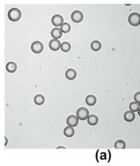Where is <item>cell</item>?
<instances>
[{
  "label": "cell",
  "mask_w": 140,
  "mask_h": 166,
  "mask_svg": "<svg viewBox=\"0 0 140 166\" xmlns=\"http://www.w3.org/2000/svg\"><path fill=\"white\" fill-rule=\"evenodd\" d=\"M8 16H9V19L11 21L17 22L21 19L22 12L18 9L13 8V9H11L9 11Z\"/></svg>",
  "instance_id": "cell-1"
},
{
  "label": "cell",
  "mask_w": 140,
  "mask_h": 166,
  "mask_svg": "<svg viewBox=\"0 0 140 166\" xmlns=\"http://www.w3.org/2000/svg\"><path fill=\"white\" fill-rule=\"evenodd\" d=\"M129 23L133 26H137L140 24V15L137 12L131 13L128 19Z\"/></svg>",
  "instance_id": "cell-2"
},
{
  "label": "cell",
  "mask_w": 140,
  "mask_h": 166,
  "mask_svg": "<svg viewBox=\"0 0 140 166\" xmlns=\"http://www.w3.org/2000/svg\"><path fill=\"white\" fill-rule=\"evenodd\" d=\"M77 116L80 120H82V121L87 119L89 117V111L87 109L84 108V107L79 108L77 111Z\"/></svg>",
  "instance_id": "cell-3"
},
{
  "label": "cell",
  "mask_w": 140,
  "mask_h": 166,
  "mask_svg": "<svg viewBox=\"0 0 140 166\" xmlns=\"http://www.w3.org/2000/svg\"><path fill=\"white\" fill-rule=\"evenodd\" d=\"M31 50H32L33 53H36V54H39V53H42L44 49V45L39 41H35V42H33L31 44Z\"/></svg>",
  "instance_id": "cell-4"
},
{
  "label": "cell",
  "mask_w": 140,
  "mask_h": 166,
  "mask_svg": "<svg viewBox=\"0 0 140 166\" xmlns=\"http://www.w3.org/2000/svg\"><path fill=\"white\" fill-rule=\"evenodd\" d=\"M83 19H84V15H83V13L81 11H74L71 14V19L74 23H81V22H82Z\"/></svg>",
  "instance_id": "cell-5"
},
{
  "label": "cell",
  "mask_w": 140,
  "mask_h": 166,
  "mask_svg": "<svg viewBox=\"0 0 140 166\" xmlns=\"http://www.w3.org/2000/svg\"><path fill=\"white\" fill-rule=\"evenodd\" d=\"M79 120L80 119L78 118L77 115H70V116L67 117V126H71V127H76V126L78 125Z\"/></svg>",
  "instance_id": "cell-6"
},
{
  "label": "cell",
  "mask_w": 140,
  "mask_h": 166,
  "mask_svg": "<svg viewBox=\"0 0 140 166\" xmlns=\"http://www.w3.org/2000/svg\"><path fill=\"white\" fill-rule=\"evenodd\" d=\"M51 23L54 25L55 27H58V26H61L64 24V19L61 15H55L52 17L51 19Z\"/></svg>",
  "instance_id": "cell-7"
},
{
  "label": "cell",
  "mask_w": 140,
  "mask_h": 166,
  "mask_svg": "<svg viewBox=\"0 0 140 166\" xmlns=\"http://www.w3.org/2000/svg\"><path fill=\"white\" fill-rule=\"evenodd\" d=\"M61 44L58 39H52L49 42V48L53 51H58L59 49H61Z\"/></svg>",
  "instance_id": "cell-8"
},
{
  "label": "cell",
  "mask_w": 140,
  "mask_h": 166,
  "mask_svg": "<svg viewBox=\"0 0 140 166\" xmlns=\"http://www.w3.org/2000/svg\"><path fill=\"white\" fill-rule=\"evenodd\" d=\"M65 76L67 79L69 80H73L74 79L77 77V72L74 69H69L66 71Z\"/></svg>",
  "instance_id": "cell-9"
},
{
  "label": "cell",
  "mask_w": 140,
  "mask_h": 166,
  "mask_svg": "<svg viewBox=\"0 0 140 166\" xmlns=\"http://www.w3.org/2000/svg\"><path fill=\"white\" fill-rule=\"evenodd\" d=\"M135 117H136V115H135L134 112H132V111H127L124 114V119L126 121H129V122L133 121L135 119Z\"/></svg>",
  "instance_id": "cell-10"
},
{
  "label": "cell",
  "mask_w": 140,
  "mask_h": 166,
  "mask_svg": "<svg viewBox=\"0 0 140 166\" xmlns=\"http://www.w3.org/2000/svg\"><path fill=\"white\" fill-rule=\"evenodd\" d=\"M62 33L63 32H61V28H54L51 30V36L54 38V39H58L62 36Z\"/></svg>",
  "instance_id": "cell-11"
},
{
  "label": "cell",
  "mask_w": 140,
  "mask_h": 166,
  "mask_svg": "<svg viewBox=\"0 0 140 166\" xmlns=\"http://www.w3.org/2000/svg\"><path fill=\"white\" fill-rule=\"evenodd\" d=\"M64 134L66 137H72L74 135V129H73V127L71 126H67L65 129H64Z\"/></svg>",
  "instance_id": "cell-12"
},
{
  "label": "cell",
  "mask_w": 140,
  "mask_h": 166,
  "mask_svg": "<svg viewBox=\"0 0 140 166\" xmlns=\"http://www.w3.org/2000/svg\"><path fill=\"white\" fill-rule=\"evenodd\" d=\"M96 102H97V99H96L95 96H93V95H90V96H86V103L88 105L93 106V105H95Z\"/></svg>",
  "instance_id": "cell-13"
},
{
  "label": "cell",
  "mask_w": 140,
  "mask_h": 166,
  "mask_svg": "<svg viewBox=\"0 0 140 166\" xmlns=\"http://www.w3.org/2000/svg\"><path fill=\"white\" fill-rule=\"evenodd\" d=\"M87 121L88 124L90 125V126H96V125L98 123V118H97V115H89V117L87 118Z\"/></svg>",
  "instance_id": "cell-14"
},
{
  "label": "cell",
  "mask_w": 140,
  "mask_h": 166,
  "mask_svg": "<svg viewBox=\"0 0 140 166\" xmlns=\"http://www.w3.org/2000/svg\"><path fill=\"white\" fill-rule=\"evenodd\" d=\"M17 69V65L13 62H10L6 65V70L10 73L15 72Z\"/></svg>",
  "instance_id": "cell-15"
},
{
  "label": "cell",
  "mask_w": 140,
  "mask_h": 166,
  "mask_svg": "<svg viewBox=\"0 0 140 166\" xmlns=\"http://www.w3.org/2000/svg\"><path fill=\"white\" fill-rule=\"evenodd\" d=\"M45 101V97H44L42 95H37L34 99V103L38 105H42V104H44Z\"/></svg>",
  "instance_id": "cell-16"
},
{
  "label": "cell",
  "mask_w": 140,
  "mask_h": 166,
  "mask_svg": "<svg viewBox=\"0 0 140 166\" xmlns=\"http://www.w3.org/2000/svg\"><path fill=\"white\" fill-rule=\"evenodd\" d=\"M90 47L92 49V50H94V52H97L101 49V43L99 41L95 40L94 42H92Z\"/></svg>",
  "instance_id": "cell-17"
},
{
  "label": "cell",
  "mask_w": 140,
  "mask_h": 166,
  "mask_svg": "<svg viewBox=\"0 0 140 166\" xmlns=\"http://www.w3.org/2000/svg\"><path fill=\"white\" fill-rule=\"evenodd\" d=\"M114 147L116 149H124L126 148V142L122 140H117L115 142Z\"/></svg>",
  "instance_id": "cell-18"
},
{
  "label": "cell",
  "mask_w": 140,
  "mask_h": 166,
  "mask_svg": "<svg viewBox=\"0 0 140 166\" xmlns=\"http://www.w3.org/2000/svg\"><path fill=\"white\" fill-rule=\"evenodd\" d=\"M139 108H140V105H139V103H138V102H133L130 103V111H132V112H138L139 109Z\"/></svg>",
  "instance_id": "cell-19"
},
{
  "label": "cell",
  "mask_w": 140,
  "mask_h": 166,
  "mask_svg": "<svg viewBox=\"0 0 140 166\" xmlns=\"http://www.w3.org/2000/svg\"><path fill=\"white\" fill-rule=\"evenodd\" d=\"M70 48H71V45H70V44L69 43V42H64L61 44V50H62V52H64V53H67V52L70 51Z\"/></svg>",
  "instance_id": "cell-20"
},
{
  "label": "cell",
  "mask_w": 140,
  "mask_h": 166,
  "mask_svg": "<svg viewBox=\"0 0 140 166\" xmlns=\"http://www.w3.org/2000/svg\"><path fill=\"white\" fill-rule=\"evenodd\" d=\"M61 30L63 33H68L70 30V24L67 23H64L62 26H61Z\"/></svg>",
  "instance_id": "cell-21"
},
{
  "label": "cell",
  "mask_w": 140,
  "mask_h": 166,
  "mask_svg": "<svg viewBox=\"0 0 140 166\" xmlns=\"http://www.w3.org/2000/svg\"><path fill=\"white\" fill-rule=\"evenodd\" d=\"M134 100L135 102H138V103H140V92H138L135 94L134 96Z\"/></svg>",
  "instance_id": "cell-22"
},
{
  "label": "cell",
  "mask_w": 140,
  "mask_h": 166,
  "mask_svg": "<svg viewBox=\"0 0 140 166\" xmlns=\"http://www.w3.org/2000/svg\"><path fill=\"white\" fill-rule=\"evenodd\" d=\"M138 114H139V116H140V108H139V111H138Z\"/></svg>",
  "instance_id": "cell-23"
},
{
  "label": "cell",
  "mask_w": 140,
  "mask_h": 166,
  "mask_svg": "<svg viewBox=\"0 0 140 166\" xmlns=\"http://www.w3.org/2000/svg\"><path fill=\"white\" fill-rule=\"evenodd\" d=\"M58 148H64V147H62V146H61V147H58Z\"/></svg>",
  "instance_id": "cell-24"
}]
</instances>
